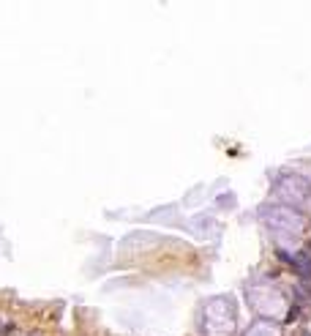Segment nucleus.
Segmentation results:
<instances>
[{
  "instance_id": "f03ea898",
  "label": "nucleus",
  "mask_w": 311,
  "mask_h": 336,
  "mask_svg": "<svg viewBox=\"0 0 311 336\" xmlns=\"http://www.w3.org/2000/svg\"><path fill=\"white\" fill-rule=\"evenodd\" d=\"M308 254H311V241H308Z\"/></svg>"
},
{
  "instance_id": "f257e3e1",
  "label": "nucleus",
  "mask_w": 311,
  "mask_h": 336,
  "mask_svg": "<svg viewBox=\"0 0 311 336\" xmlns=\"http://www.w3.org/2000/svg\"><path fill=\"white\" fill-rule=\"evenodd\" d=\"M276 257L284 260V263H289L297 273H300V276H311V254H308V252L292 254V257H289L287 252H276Z\"/></svg>"
}]
</instances>
